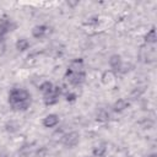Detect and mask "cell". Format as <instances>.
<instances>
[{"label":"cell","instance_id":"1","mask_svg":"<svg viewBox=\"0 0 157 157\" xmlns=\"http://www.w3.org/2000/svg\"><path fill=\"white\" fill-rule=\"evenodd\" d=\"M9 103L13 110H26L31 105V94L25 88H12L9 93Z\"/></svg>","mask_w":157,"mask_h":157},{"label":"cell","instance_id":"2","mask_svg":"<svg viewBox=\"0 0 157 157\" xmlns=\"http://www.w3.org/2000/svg\"><path fill=\"white\" fill-rule=\"evenodd\" d=\"M65 77H66V80L69 81V83H70V85H72V86H80L81 83H83V82H85L86 74H85V71L71 72V71H67V70H66Z\"/></svg>","mask_w":157,"mask_h":157},{"label":"cell","instance_id":"3","mask_svg":"<svg viewBox=\"0 0 157 157\" xmlns=\"http://www.w3.org/2000/svg\"><path fill=\"white\" fill-rule=\"evenodd\" d=\"M80 141V134L77 131H71V132H67L65 134L63 137H61V142L65 147H75Z\"/></svg>","mask_w":157,"mask_h":157},{"label":"cell","instance_id":"4","mask_svg":"<svg viewBox=\"0 0 157 157\" xmlns=\"http://www.w3.org/2000/svg\"><path fill=\"white\" fill-rule=\"evenodd\" d=\"M13 28H15V25L12 23V21H11L9 17L4 16V17L0 18V43L4 40L5 36H6L10 31H12Z\"/></svg>","mask_w":157,"mask_h":157},{"label":"cell","instance_id":"5","mask_svg":"<svg viewBox=\"0 0 157 157\" xmlns=\"http://www.w3.org/2000/svg\"><path fill=\"white\" fill-rule=\"evenodd\" d=\"M60 87H54L53 91L48 94H44V104L45 105H53L56 104L59 101V96H60Z\"/></svg>","mask_w":157,"mask_h":157},{"label":"cell","instance_id":"6","mask_svg":"<svg viewBox=\"0 0 157 157\" xmlns=\"http://www.w3.org/2000/svg\"><path fill=\"white\" fill-rule=\"evenodd\" d=\"M67 71H71V72H77V71H85L83 70V60L81 58H76L74 59L69 67H67Z\"/></svg>","mask_w":157,"mask_h":157},{"label":"cell","instance_id":"7","mask_svg":"<svg viewBox=\"0 0 157 157\" xmlns=\"http://www.w3.org/2000/svg\"><path fill=\"white\" fill-rule=\"evenodd\" d=\"M59 124V115L56 114H48L43 119V125L45 128H54Z\"/></svg>","mask_w":157,"mask_h":157},{"label":"cell","instance_id":"8","mask_svg":"<svg viewBox=\"0 0 157 157\" xmlns=\"http://www.w3.org/2000/svg\"><path fill=\"white\" fill-rule=\"evenodd\" d=\"M129 105H130V102H129L128 99L120 98V99H118V101L113 104V110H114L115 113H121V112H124Z\"/></svg>","mask_w":157,"mask_h":157},{"label":"cell","instance_id":"9","mask_svg":"<svg viewBox=\"0 0 157 157\" xmlns=\"http://www.w3.org/2000/svg\"><path fill=\"white\" fill-rule=\"evenodd\" d=\"M109 66L114 71H120V69H121V56L119 54H113L109 58Z\"/></svg>","mask_w":157,"mask_h":157},{"label":"cell","instance_id":"10","mask_svg":"<svg viewBox=\"0 0 157 157\" xmlns=\"http://www.w3.org/2000/svg\"><path fill=\"white\" fill-rule=\"evenodd\" d=\"M47 31H48V27H47V26H44V25H37V26H34L33 29H32V36H33L34 38L39 39V38H43V37L45 36Z\"/></svg>","mask_w":157,"mask_h":157},{"label":"cell","instance_id":"11","mask_svg":"<svg viewBox=\"0 0 157 157\" xmlns=\"http://www.w3.org/2000/svg\"><path fill=\"white\" fill-rule=\"evenodd\" d=\"M105 151H107V145L103 142V144H99L97 145L96 147H93V151H92V155L94 157H103L105 155Z\"/></svg>","mask_w":157,"mask_h":157},{"label":"cell","instance_id":"12","mask_svg":"<svg viewBox=\"0 0 157 157\" xmlns=\"http://www.w3.org/2000/svg\"><path fill=\"white\" fill-rule=\"evenodd\" d=\"M53 88H54V86H53V83H52L50 81H44V82H42V83L39 85V91H40L43 94L50 93V92L53 91Z\"/></svg>","mask_w":157,"mask_h":157},{"label":"cell","instance_id":"13","mask_svg":"<svg viewBox=\"0 0 157 157\" xmlns=\"http://www.w3.org/2000/svg\"><path fill=\"white\" fill-rule=\"evenodd\" d=\"M29 48V42L26 39V38H20L17 39L16 42V49L20 50V52H25Z\"/></svg>","mask_w":157,"mask_h":157},{"label":"cell","instance_id":"14","mask_svg":"<svg viewBox=\"0 0 157 157\" xmlns=\"http://www.w3.org/2000/svg\"><path fill=\"white\" fill-rule=\"evenodd\" d=\"M96 120L97 121H101V123H105L109 120V113L104 109H99L96 114Z\"/></svg>","mask_w":157,"mask_h":157},{"label":"cell","instance_id":"15","mask_svg":"<svg viewBox=\"0 0 157 157\" xmlns=\"http://www.w3.org/2000/svg\"><path fill=\"white\" fill-rule=\"evenodd\" d=\"M145 42L146 43H150V44H153L156 42V31H155V27H152L145 36Z\"/></svg>","mask_w":157,"mask_h":157},{"label":"cell","instance_id":"16","mask_svg":"<svg viewBox=\"0 0 157 157\" xmlns=\"http://www.w3.org/2000/svg\"><path fill=\"white\" fill-rule=\"evenodd\" d=\"M142 92H144V88H142V87H136V88L131 92L130 98H131V99H136L137 97H140V96L142 94Z\"/></svg>","mask_w":157,"mask_h":157},{"label":"cell","instance_id":"17","mask_svg":"<svg viewBox=\"0 0 157 157\" xmlns=\"http://www.w3.org/2000/svg\"><path fill=\"white\" fill-rule=\"evenodd\" d=\"M76 93H74V92H69V93H66V101L67 102H74L75 99H76Z\"/></svg>","mask_w":157,"mask_h":157},{"label":"cell","instance_id":"18","mask_svg":"<svg viewBox=\"0 0 157 157\" xmlns=\"http://www.w3.org/2000/svg\"><path fill=\"white\" fill-rule=\"evenodd\" d=\"M97 23H98V20L96 17L88 18V21H86V25H97Z\"/></svg>","mask_w":157,"mask_h":157},{"label":"cell","instance_id":"19","mask_svg":"<svg viewBox=\"0 0 157 157\" xmlns=\"http://www.w3.org/2000/svg\"><path fill=\"white\" fill-rule=\"evenodd\" d=\"M66 4H67V5H70V6H75V5H77V4H78V1H74V2H72V1H67Z\"/></svg>","mask_w":157,"mask_h":157},{"label":"cell","instance_id":"20","mask_svg":"<svg viewBox=\"0 0 157 157\" xmlns=\"http://www.w3.org/2000/svg\"><path fill=\"white\" fill-rule=\"evenodd\" d=\"M146 157H157V155H156V153H151V155H148V156H146Z\"/></svg>","mask_w":157,"mask_h":157},{"label":"cell","instance_id":"21","mask_svg":"<svg viewBox=\"0 0 157 157\" xmlns=\"http://www.w3.org/2000/svg\"><path fill=\"white\" fill-rule=\"evenodd\" d=\"M110 157H113V156H110Z\"/></svg>","mask_w":157,"mask_h":157},{"label":"cell","instance_id":"22","mask_svg":"<svg viewBox=\"0 0 157 157\" xmlns=\"http://www.w3.org/2000/svg\"><path fill=\"white\" fill-rule=\"evenodd\" d=\"M87 157H88V156H87Z\"/></svg>","mask_w":157,"mask_h":157}]
</instances>
